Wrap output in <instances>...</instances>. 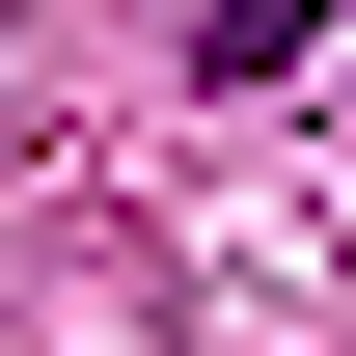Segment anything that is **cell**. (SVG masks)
<instances>
[{"label":"cell","instance_id":"6da1fadb","mask_svg":"<svg viewBox=\"0 0 356 356\" xmlns=\"http://www.w3.org/2000/svg\"><path fill=\"white\" fill-rule=\"evenodd\" d=\"M192 55H220V83H302V55H329V0H220Z\"/></svg>","mask_w":356,"mask_h":356}]
</instances>
